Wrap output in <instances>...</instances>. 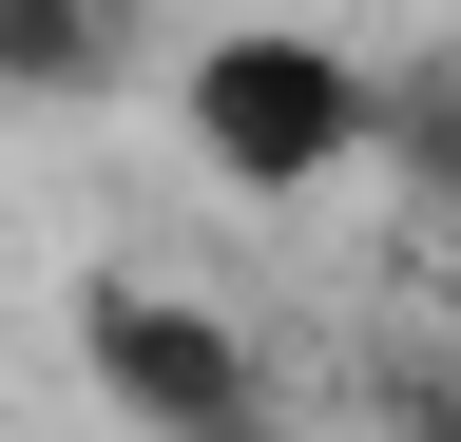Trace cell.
<instances>
[{
    "instance_id": "cell-1",
    "label": "cell",
    "mask_w": 461,
    "mask_h": 442,
    "mask_svg": "<svg viewBox=\"0 0 461 442\" xmlns=\"http://www.w3.org/2000/svg\"><path fill=\"white\" fill-rule=\"evenodd\" d=\"M384 96H403V77H366V59L308 39V20H212L193 59H173V135H193L230 193H327V174L384 154Z\"/></svg>"
},
{
    "instance_id": "cell-2",
    "label": "cell",
    "mask_w": 461,
    "mask_h": 442,
    "mask_svg": "<svg viewBox=\"0 0 461 442\" xmlns=\"http://www.w3.org/2000/svg\"><path fill=\"white\" fill-rule=\"evenodd\" d=\"M77 365H96V404L173 442V423H250L269 404V365H250V327L193 308V289H154V269H77Z\"/></svg>"
},
{
    "instance_id": "cell-3",
    "label": "cell",
    "mask_w": 461,
    "mask_h": 442,
    "mask_svg": "<svg viewBox=\"0 0 461 442\" xmlns=\"http://www.w3.org/2000/svg\"><path fill=\"white\" fill-rule=\"evenodd\" d=\"M115 59H135V0H0V96H20V116L96 96Z\"/></svg>"
},
{
    "instance_id": "cell-4",
    "label": "cell",
    "mask_w": 461,
    "mask_h": 442,
    "mask_svg": "<svg viewBox=\"0 0 461 442\" xmlns=\"http://www.w3.org/2000/svg\"><path fill=\"white\" fill-rule=\"evenodd\" d=\"M384 154H403V174H423V212H461V59L384 96Z\"/></svg>"
},
{
    "instance_id": "cell-5",
    "label": "cell",
    "mask_w": 461,
    "mask_h": 442,
    "mask_svg": "<svg viewBox=\"0 0 461 442\" xmlns=\"http://www.w3.org/2000/svg\"><path fill=\"white\" fill-rule=\"evenodd\" d=\"M173 442H288V423H269V404H250V423H173Z\"/></svg>"
},
{
    "instance_id": "cell-6",
    "label": "cell",
    "mask_w": 461,
    "mask_h": 442,
    "mask_svg": "<svg viewBox=\"0 0 461 442\" xmlns=\"http://www.w3.org/2000/svg\"><path fill=\"white\" fill-rule=\"evenodd\" d=\"M442 442H461V365H442Z\"/></svg>"
}]
</instances>
